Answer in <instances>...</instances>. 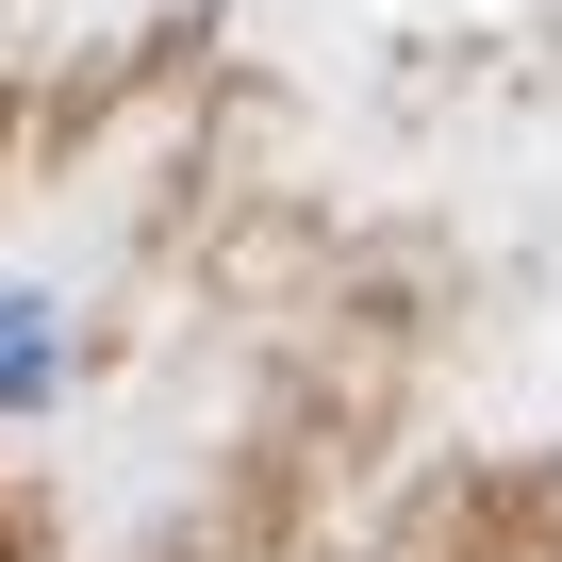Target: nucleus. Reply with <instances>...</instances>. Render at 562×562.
<instances>
[{
    "mask_svg": "<svg viewBox=\"0 0 562 562\" xmlns=\"http://www.w3.org/2000/svg\"><path fill=\"white\" fill-rule=\"evenodd\" d=\"M50 381H67V315L34 299V281H0V414H34Z\"/></svg>",
    "mask_w": 562,
    "mask_h": 562,
    "instance_id": "nucleus-1",
    "label": "nucleus"
}]
</instances>
